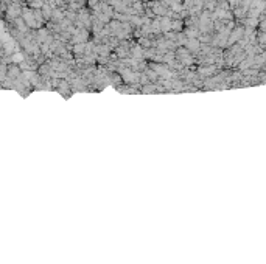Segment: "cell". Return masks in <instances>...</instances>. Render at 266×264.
Wrapping results in <instances>:
<instances>
[{"mask_svg":"<svg viewBox=\"0 0 266 264\" xmlns=\"http://www.w3.org/2000/svg\"><path fill=\"white\" fill-rule=\"evenodd\" d=\"M229 2H230V3H232V5H235V3H237V2H238V0H229Z\"/></svg>","mask_w":266,"mask_h":264,"instance_id":"cell-3","label":"cell"},{"mask_svg":"<svg viewBox=\"0 0 266 264\" xmlns=\"http://www.w3.org/2000/svg\"><path fill=\"white\" fill-rule=\"evenodd\" d=\"M188 48H190V50H193V51H196L198 48H199V47H198V42H196V41H190V42H188Z\"/></svg>","mask_w":266,"mask_h":264,"instance_id":"cell-1","label":"cell"},{"mask_svg":"<svg viewBox=\"0 0 266 264\" xmlns=\"http://www.w3.org/2000/svg\"><path fill=\"white\" fill-rule=\"evenodd\" d=\"M241 33H243L241 30H235V31H233V34H232V37H230V42H233L235 39H238V37H240V34H241Z\"/></svg>","mask_w":266,"mask_h":264,"instance_id":"cell-2","label":"cell"}]
</instances>
